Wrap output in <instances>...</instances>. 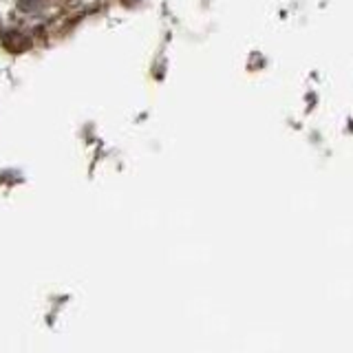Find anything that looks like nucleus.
I'll return each mask as SVG.
<instances>
[{"instance_id":"1","label":"nucleus","mask_w":353,"mask_h":353,"mask_svg":"<svg viewBox=\"0 0 353 353\" xmlns=\"http://www.w3.org/2000/svg\"><path fill=\"white\" fill-rule=\"evenodd\" d=\"M18 5L22 9H36L38 7V0H18Z\"/></svg>"}]
</instances>
